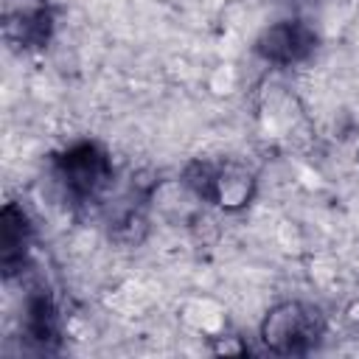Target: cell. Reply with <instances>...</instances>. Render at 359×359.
Listing matches in <instances>:
<instances>
[{
	"instance_id": "cell-1",
	"label": "cell",
	"mask_w": 359,
	"mask_h": 359,
	"mask_svg": "<svg viewBox=\"0 0 359 359\" xmlns=\"http://www.w3.org/2000/svg\"><path fill=\"white\" fill-rule=\"evenodd\" d=\"M323 331L325 320L317 306L289 300L266 314L261 325V339L275 353H306L320 342Z\"/></svg>"
},
{
	"instance_id": "cell-2",
	"label": "cell",
	"mask_w": 359,
	"mask_h": 359,
	"mask_svg": "<svg viewBox=\"0 0 359 359\" xmlns=\"http://www.w3.org/2000/svg\"><path fill=\"white\" fill-rule=\"evenodd\" d=\"M59 177H62V182H65V188L70 191V196H76V199L95 196L98 188L109 180L107 154H104L98 146H93V143L73 146V149L59 160Z\"/></svg>"
},
{
	"instance_id": "cell-3",
	"label": "cell",
	"mask_w": 359,
	"mask_h": 359,
	"mask_svg": "<svg viewBox=\"0 0 359 359\" xmlns=\"http://www.w3.org/2000/svg\"><path fill=\"white\" fill-rule=\"evenodd\" d=\"M314 48V34L303 22H278L258 39V53L269 62L289 65Z\"/></svg>"
},
{
	"instance_id": "cell-4",
	"label": "cell",
	"mask_w": 359,
	"mask_h": 359,
	"mask_svg": "<svg viewBox=\"0 0 359 359\" xmlns=\"http://www.w3.org/2000/svg\"><path fill=\"white\" fill-rule=\"evenodd\" d=\"M28 334L42 345L56 339V309L48 300V294L31 297V303H28Z\"/></svg>"
},
{
	"instance_id": "cell-5",
	"label": "cell",
	"mask_w": 359,
	"mask_h": 359,
	"mask_svg": "<svg viewBox=\"0 0 359 359\" xmlns=\"http://www.w3.org/2000/svg\"><path fill=\"white\" fill-rule=\"evenodd\" d=\"M25 216H22V210H17L14 205H8L6 208V213H3V264L8 266L11 261H14V252L20 250L22 252V247H25Z\"/></svg>"
}]
</instances>
